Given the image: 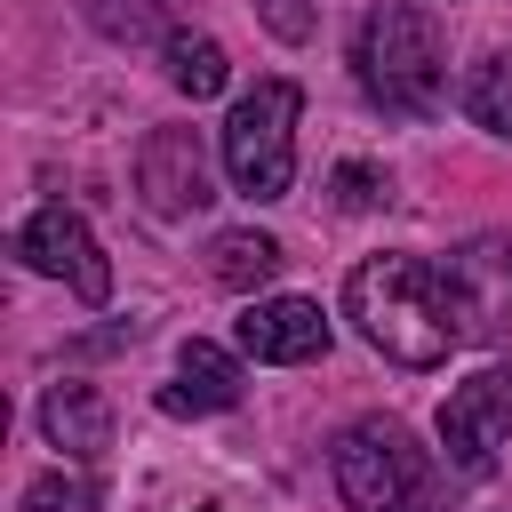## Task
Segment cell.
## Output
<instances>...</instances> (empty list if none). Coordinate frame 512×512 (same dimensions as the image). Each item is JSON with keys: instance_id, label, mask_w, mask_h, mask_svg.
<instances>
[{"instance_id": "cell-1", "label": "cell", "mask_w": 512, "mask_h": 512, "mask_svg": "<svg viewBox=\"0 0 512 512\" xmlns=\"http://www.w3.org/2000/svg\"><path fill=\"white\" fill-rule=\"evenodd\" d=\"M344 312H352V328H360L384 360H400V368H440L448 344H464L456 320H448L440 264H424V256H368V264H352Z\"/></svg>"}, {"instance_id": "cell-2", "label": "cell", "mask_w": 512, "mask_h": 512, "mask_svg": "<svg viewBox=\"0 0 512 512\" xmlns=\"http://www.w3.org/2000/svg\"><path fill=\"white\" fill-rule=\"evenodd\" d=\"M352 72L360 96L384 120H432L440 88H448V56H440V24L416 0H376L352 32Z\"/></svg>"}, {"instance_id": "cell-3", "label": "cell", "mask_w": 512, "mask_h": 512, "mask_svg": "<svg viewBox=\"0 0 512 512\" xmlns=\"http://www.w3.org/2000/svg\"><path fill=\"white\" fill-rule=\"evenodd\" d=\"M336 488L352 512H440V472L400 416H360L336 440Z\"/></svg>"}, {"instance_id": "cell-4", "label": "cell", "mask_w": 512, "mask_h": 512, "mask_svg": "<svg viewBox=\"0 0 512 512\" xmlns=\"http://www.w3.org/2000/svg\"><path fill=\"white\" fill-rule=\"evenodd\" d=\"M296 112H304L296 80H256L232 104V120H224V176H232V192L288 200V184H296Z\"/></svg>"}, {"instance_id": "cell-5", "label": "cell", "mask_w": 512, "mask_h": 512, "mask_svg": "<svg viewBox=\"0 0 512 512\" xmlns=\"http://www.w3.org/2000/svg\"><path fill=\"white\" fill-rule=\"evenodd\" d=\"M440 288L464 344H504L512 336V232H472L464 248H448Z\"/></svg>"}, {"instance_id": "cell-6", "label": "cell", "mask_w": 512, "mask_h": 512, "mask_svg": "<svg viewBox=\"0 0 512 512\" xmlns=\"http://www.w3.org/2000/svg\"><path fill=\"white\" fill-rule=\"evenodd\" d=\"M512 440V368H480L440 400V456L464 480H488Z\"/></svg>"}, {"instance_id": "cell-7", "label": "cell", "mask_w": 512, "mask_h": 512, "mask_svg": "<svg viewBox=\"0 0 512 512\" xmlns=\"http://www.w3.org/2000/svg\"><path fill=\"white\" fill-rule=\"evenodd\" d=\"M16 256H24L32 272H48V280H72L80 304H104V296H112V264H104V248H96V232L80 224V208H64V200H48L40 216H24Z\"/></svg>"}, {"instance_id": "cell-8", "label": "cell", "mask_w": 512, "mask_h": 512, "mask_svg": "<svg viewBox=\"0 0 512 512\" xmlns=\"http://www.w3.org/2000/svg\"><path fill=\"white\" fill-rule=\"evenodd\" d=\"M136 192L152 216H200L216 192H208V152L192 128H152L144 152H136Z\"/></svg>"}, {"instance_id": "cell-9", "label": "cell", "mask_w": 512, "mask_h": 512, "mask_svg": "<svg viewBox=\"0 0 512 512\" xmlns=\"http://www.w3.org/2000/svg\"><path fill=\"white\" fill-rule=\"evenodd\" d=\"M240 352H256V360H272V368L320 360V352H328V320H320L312 296H264V304H248V320H240Z\"/></svg>"}, {"instance_id": "cell-10", "label": "cell", "mask_w": 512, "mask_h": 512, "mask_svg": "<svg viewBox=\"0 0 512 512\" xmlns=\"http://www.w3.org/2000/svg\"><path fill=\"white\" fill-rule=\"evenodd\" d=\"M160 408L168 416H224V408H240V360L224 344L192 336L176 352V384H160Z\"/></svg>"}, {"instance_id": "cell-11", "label": "cell", "mask_w": 512, "mask_h": 512, "mask_svg": "<svg viewBox=\"0 0 512 512\" xmlns=\"http://www.w3.org/2000/svg\"><path fill=\"white\" fill-rule=\"evenodd\" d=\"M40 432L48 448H64L72 464H96L112 448V400L96 384H48L40 392Z\"/></svg>"}, {"instance_id": "cell-12", "label": "cell", "mask_w": 512, "mask_h": 512, "mask_svg": "<svg viewBox=\"0 0 512 512\" xmlns=\"http://www.w3.org/2000/svg\"><path fill=\"white\" fill-rule=\"evenodd\" d=\"M280 264H288V256H280V240H272V232H256V224L216 232V248H208V272H216L224 288H240V296H256Z\"/></svg>"}, {"instance_id": "cell-13", "label": "cell", "mask_w": 512, "mask_h": 512, "mask_svg": "<svg viewBox=\"0 0 512 512\" xmlns=\"http://www.w3.org/2000/svg\"><path fill=\"white\" fill-rule=\"evenodd\" d=\"M168 80H176L192 104H208V96H224L232 64H224V48H216L208 32H168Z\"/></svg>"}, {"instance_id": "cell-14", "label": "cell", "mask_w": 512, "mask_h": 512, "mask_svg": "<svg viewBox=\"0 0 512 512\" xmlns=\"http://www.w3.org/2000/svg\"><path fill=\"white\" fill-rule=\"evenodd\" d=\"M464 120L512 144V56H480L464 72Z\"/></svg>"}, {"instance_id": "cell-15", "label": "cell", "mask_w": 512, "mask_h": 512, "mask_svg": "<svg viewBox=\"0 0 512 512\" xmlns=\"http://www.w3.org/2000/svg\"><path fill=\"white\" fill-rule=\"evenodd\" d=\"M104 40H160V0H80Z\"/></svg>"}, {"instance_id": "cell-16", "label": "cell", "mask_w": 512, "mask_h": 512, "mask_svg": "<svg viewBox=\"0 0 512 512\" xmlns=\"http://www.w3.org/2000/svg\"><path fill=\"white\" fill-rule=\"evenodd\" d=\"M328 192H336V208H344V216H368V208H384V200H392V176H384V168H368V160H344V168L328 176Z\"/></svg>"}, {"instance_id": "cell-17", "label": "cell", "mask_w": 512, "mask_h": 512, "mask_svg": "<svg viewBox=\"0 0 512 512\" xmlns=\"http://www.w3.org/2000/svg\"><path fill=\"white\" fill-rule=\"evenodd\" d=\"M24 512H96V488L80 472H40L24 488Z\"/></svg>"}, {"instance_id": "cell-18", "label": "cell", "mask_w": 512, "mask_h": 512, "mask_svg": "<svg viewBox=\"0 0 512 512\" xmlns=\"http://www.w3.org/2000/svg\"><path fill=\"white\" fill-rule=\"evenodd\" d=\"M256 16H264L280 40H312V0H256Z\"/></svg>"}]
</instances>
